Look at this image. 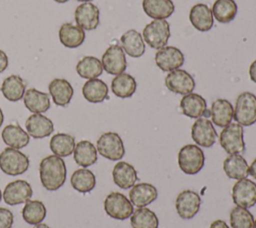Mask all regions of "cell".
I'll return each mask as SVG.
<instances>
[{"instance_id":"48","label":"cell","mask_w":256,"mask_h":228,"mask_svg":"<svg viewBox=\"0 0 256 228\" xmlns=\"http://www.w3.org/2000/svg\"><path fill=\"white\" fill-rule=\"evenodd\" d=\"M54 1L57 2V3H65V2H67L69 0H54Z\"/></svg>"},{"instance_id":"3","label":"cell","mask_w":256,"mask_h":228,"mask_svg":"<svg viewBox=\"0 0 256 228\" xmlns=\"http://www.w3.org/2000/svg\"><path fill=\"white\" fill-rule=\"evenodd\" d=\"M29 168L27 155L11 147L5 148L0 153V169L7 175L16 176L23 174Z\"/></svg>"},{"instance_id":"46","label":"cell","mask_w":256,"mask_h":228,"mask_svg":"<svg viewBox=\"0 0 256 228\" xmlns=\"http://www.w3.org/2000/svg\"><path fill=\"white\" fill-rule=\"evenodd\" d=\"M33 228H50L47 224H44V223H39V224H36Z\"/></svg>"},{"instance_id":"7","label":"cell","mask_w":256,"mask_h":228,"mask_svg":"<svg viewBox=\"0 0 256 228\" xmlns=\"http://www.w3.org/2000/svg\"><path fill=\"white\" fill-rule=\"evenodd\" d=\"M104 209L108 216L116 220H125L134 212L131 201L120 192H111L106 196Z\"/></svg>"},{"instance_id":"43","label":"cell","mask_w":256,"mask_h":228,"mask_svg":"<svg viewBox=\"0 0 256 228\" xmlns=\"http://www.w3.org/2000/svg\"><path fill=\"white\" fill-rule=\"evenodd\" d=\"M249 75L250 79L256 83V60L253 61L249 67Z\"/></svg>"},{"instance_id":"35","label":"cell","mask_w":256,"mask_h":228,"mask_svg":"<svg viewBox=\"0 0 256 228\" xmlns=\"http://www.w3.org/2000/svg\"><path fill=\"white\" fill-rule=\"evenodd\" d=\"M70 183L76 191L80 193H88L94 189L96 185V177L89 169L81 168L72 173Z\"/></svg>"},{"instance_id":"16","label":"cell","mask_w":256,"mask_h":228,"mask_svg":"<svg viewBox=\"0 0 256 228\" xmlns=\"http://www.w3.org/2000/svg\"><path fill=\"white\" fill-rule=\"evenodd\" d=\"M74 17L79 27L83 30L91 31L96 29L99 25L100 11L95 4L91 2H84L76 7Z\"/></svg>"},{"instance_id":"17","label":"cell","mask_w":256,"mask_h":228,"mask_svg":"<svg viewBox=\"0 0 256 228\" xmlns=\"http://www.w3.org/2000/svg\"><path fill=\"white\" fill-rule=\"evenodd\" d=\"M180 108L185 116L198 119L201 116L208 117L210 112L207 111L206 100L197 93H189L182 97Z\"/></svg>"},{"instance_id":"10","label":"cell","mask_w":256,"mask_h":228,"mask_svg":"<svg viewBox=\"0 0 256 228\" xmlns=\"http://www.w3.org/2000/svg\"><path fill=\"white\" fill-rule=\"evenodd\" d=\"M234 203L242 208H251L256 204V184L247 178L238 180L232 188Z\"/></svg>"},{"instance_id":"38","label":"cell","mask_w":256,"mask_h":228,"mask_svg":"<svg viewBox=\"0 0 256 228\" xmlns=\"http://www.w3.org/2000/svg\"><path fill=\"white\" fill-rule=\"evenodd\" d=\"M212 14L218 22L229 23L237 14V4L234 0H216L212 6Z\"/></svg>"},{"instance_id":"41","label":"cell","mask_w":256,"mask_h":228,"mask_svg":"<svg viewBox=\"0 0 256 228\" xmlns=\"http://www.w3.org/2000/svg\"><path fill=\"white\" fill-rule=\"evenodd\" d=\"M14 217L12 212L4 207H0V228H11Z\"/></svg>"},{"instance_id":"26","label":"cell","mask_w":256,"mask_h":228,"mask_svg":"<svg viewBox=\"0 0 256 228\" xmlns=\"http://www.w3.org/2000/svg\"><path fill=\"white\" fill-rule=\"evenodd\" d=\"M223 169L230 179L240 180L249 175L247 161L240 154H230L223 162Z\"/></svg>"},{"instance_id":"23","label":"cell","mask_w":256,"mask_h":228,"mask_svg":"<svg viewBox=\"0 0 256 228\" xmlns=\"http://www.w3.org/2000/svg\"><path fill=\"white\" fill-rule=\"evenodd\" d=\"M25 107L32 113L42 114L50 108V98L45 92L39 91L35 88H30L25 91L23 96Z\"/></svg>"},{"instance_id":"1","label":"cell","mask_w":256,"mask_h":228,"mask_svg":"<svg viewBox=\"0 0 256 228\" xmlns=\"http://www.w3.org/2000/svg\"><path fill=\"white\" fill-rule=\"evenodd\" d=\"M67 176L66 165L62 157L49 155L43 158L39 164V177L42 186L48 191L61 188Z\"/></svg>"},{"instance_id":"2","label":"cell","mask_w":256,"mask_h":228,"mask_svg":"<svg viewBox=\"0 0 256 228\" xmlns=\"http://www.w3.org/2000/svg\"><path fill=\"white\" fill-rule=\"evenodd\" d=\"M204 163V152L195 144H187L183 146L178 153V165L181 171L185 174H197L203 168Z\"/></svg>"},{"instance_id":"18","label":"cell","mask_w":256,"mask_h":228,"mask_svg":"<svg viewBox=\"0 0 256 228\" xmlns=\"http://www.w3.org/2000/svg\"><path fill=\"white\" fill-rule=\"evenodd\" d=\"M25 127L27 133L35 139L45 138L51 135L54 131L53 122L48 117L36 113H33L27 118Z\"/></svg>"},{"instance_id":"33","label":"cell","mask_w":256,"mask_h":228,"mask_svg":"<svg viewBox=\"0 0 256 228\" xmlns=\"http://www.w3.org/2000/svg\"><path fill=\"white\" fill-rule=\"evenodd\" d=\"M136 81L133 76L128 73L116 75L111 82L112 92L120 98H129L136 91Z\"/></svg>"},{"instance_id":"24","label":"cell","mask_w":256,"mask_h":228,"mask_svg":"<svg viewBox=\"0 0 256 228\" xmlns=\"http://www.w3.org/2000/svg\"><path fill=\"white\" fill-rule=\"evenodd\" d=\"M1 136L8 147L18 150L27 146L30 141V135L18 124H9L4 127Z\"/></svg>"},{"instance_id":"25","label":"cell","mask_w":256,"mask_h":228,"mask_svg":"<svg viewBox=\"0 0 256 228\" xmlns=\"http://www.w3.org/2000/svg\"><path fill=\"white\" fill-rule=\"evenodd\" d=\"M59 40L64 47L77 48L85 40V31L78 25L64 23L59 29Z\"/></svg>"},{"instance_id":"8","label":"cell","mask_w":256,"mask_h":228,"mask_svg":"<svg viewBox=\"0 0 256 228\" xmlns=\"http://www.w3.org/2000/svg\"><path fill=\"white\" fill-rule=\"evenodd\" d=\"M96 149L101 156L111 161L120 160L125 154L124 143L116 132L103 133L97 140Z\"/></svg>"},{"instance_id":"6","label":"cell","mask_w":256,"mask_h":228,"mask_svg":"<svg viewBox=\"0 0 256 228\" xmlns=\"http://www.w3.org/2000/svg\"><path fill=\"white\" fill-rule=\"evenodd\" d=\"M242 125L230 123L221 131L219 136V142L221 147L228 154H240L245 150V142L243 136Z\"/></svg>"},{"instance_id":"31","label":"cell","mask_w":256,"mask_h":228,"mask_svg":"<svg viewBox=\"0 0 256 228\" xmlns=\"http://www.w3.org/2000/svg\"><path fill=\"white\" fill-rule=\"evenodd\" d=\"M142 7L144 12L153 19H166L175 10L172 0H143Z\"/></svg>"},{"instance_id":"11","label":"cell","mask_w":256,"mask_h":228,"mask_svg":"<svg viewBox=\"0 0 256 228\" xmlns=\"http://www.w3.org/2000/svg\"><path fill=\"white\" fill-rule=\"evenodd\" d=\"M201 198L198 193L193 190H183L176 198L175 207L178 215L185 220L192 219L199 211Z\"/></svg>"},{"instance_id":"49","label":"cell","mask_w":256,"mask_h":228,"mask_svg":"<svg viewBox=\"0 0 256 228\" xmlns=\"http://www.w3.org/2000/svg\"><path fill=\"white\" fill-rule=\"evenodd\" d=\"M76 1H80V2H90L92 0H76Z\"/></svg>"},{"instance_id":"20","label":"cell","mask_w":256,"mask_h":228,"mask_svg":"<svg viewBox=\"0 0 256 228\" xmlns=\"http://www.w3.org/2000/svg\"><path fill=\"white\" fill-rule=\"evenodd\" d=\"M49 94L57 106H67L73 97V87L69 81L62 78L53 79L48 85Z\"/></svg>"},{"instance_id":"45","label":"cell","mask_w":256,"mask_h":228,"mask_svg":"<svg viewBox=\"0 0 256 228\" xmlns=\"http://www.w3.org/2000/svg\"><path fill=\"white\" fill-rule=\"evenodd\" d=\"M249 175H251L256 180V158L252 161L251 165L249 166Z\"/></svg>"},{"instance_id":"39","label":"cell","mask_w":256,"mask_h":228,"mask_svg":"<svg viewBox=\"0 0 256 228\" xmlns=\"http://www.w3.org/2000/svg\"><path fill=\"white\" fill-rule=\"evenodd\" d=\"M130 217L132 228H158V217L152 210L146 207L137 208Z\"/></svg>"},{"instance_id":"44","label":"cell","mask_w":256,"mask_h":228,"mask_svg":"<svg viewBox=\"0 0 256 228\" xmlns=\"http://www.w3.org/2000/svg\"><path fill=\"white\" fill-rule=\"evenodd\" d=\"M210 228H229V226L223 220H215L211 223Z\"/></svg>"},{"instance_id":"28","label":"cell","mask_w":256,"mask_h":228,"mask_svg":"<svg viewBox=\"0 0 256 228\" xmlns=\"http://www.w3.org/2000/svg\"><path fill=\"white\" fill-rule=\"evenodd\" d=\"M233 106L228 100L217 99L211 105L210 116L216 126L226 127L233 119Z\"/></svg>"},{"instance_id":"5","label":"cell","mask_w":256,"mask_h":228,"mask_svg":"<svg viewBox=\"0 0 256 228\" xmlns=\"http://www.w3.org/2000/svg\"><path fill=\"white\" fill-rule=\"evenodd\" d=\"M170 35V25L165 19H154L143 30L144 41L154 49L165 47Z\"/></svg>"},{"instance_id":"13","label":"cell","mask_w":256,"mask_h":228,"mask_svg":"<svg viewBox=\"0 0 256 228\" xmlns=\"http://www.w3.org/2000/svg\"><path fill=\"white\" fill-rule=\"evenodd\" d=\"M33 190L29 182L18 179L8 183L3 192V199L8 205H18L30 200Z\"/></svg>"},{"instance_id":"32","label":"cell","mask_w":256,"mask_h":228,"mask_svg":"<svg viewBox=\"0 0 256 228\" xmlns=\"http://www.w3.org/2000/svg\"><path fill=\"white\" fill-rule=\"evenodd\" d=\"M73 155L76 164L83 168L89 167L97 161V149L88 140H81L76 143Z\"/></svg>"},{"instance_id":"40","label":"cell","mask_w":256,"mask_h":228,"mask_svg":"<svg viewBox=\"0 0 256 228\" xmlns=\"http://www.w3.org/2000/svg\"><path fill=\"white\" fill-rule=\"evenodd\" d=\"M231 228H255V220L246 208L234 207L230 212Z\"/></svg>"},{"instance_id":"42","label":"cell","mask_w":256,"mask_h":228,"mask_svg":"<svg viewBox=\"0 0 256 228\" xmlns=\"http://www.w3.org/2000/svg\"><path fill=\"white\" fill-rule=\"evenodd\" d=\"M8 64L9 62H8V57L6 53L3 50H0V73L6 70V68L8 67Z\"/></svg>"},{"instance_id":"36","label":"cell","mask_w":256,"mask_h":228,"mask_svg":"<svg viewBox=\"0 0 256 228\" xmlns=\"http://www.w3.org/2000/svg\"><path fill=\"white\" fill-rule=\"evenodd\" d=\"M78 75L85 79H93L99 77L103 72L101 61L94 56H84L76 65Z\"/></svg>"},{"instance_id":"37","label":"cell","mask_w":256,"mask_h":228,"mask_svg":"<svg viewBox=\"0 0 256 228\" xmlns=\"http://www.w3.org/2000/svg\"><path fill=\"white\" fill-rule=\"evenodd\" d=\"M22 217L28 224H39L46 217V207L42 201L28 200L22 209Z\"/></svg>"},{"instance_id":"19","label":"cell","mask_w":256,"mask_h":228,"mask_svg":"<svg viewBox=\"0 0 256 228\" xmlns=\"http://www.w3.org/2000/svg\"><path fill=\"white\" fill-rule=\"evenodd\" d=\"M189 20L193 27L200 32H207L213 27L214 17L212 10L203 3L194 5L189 13Z\"/></svg>"},{"instance_id":"15","label":"cell","mask_w":256,"mask_h":228,"mask_svg":"<svg viewBox=\"0 0 256 228\" xmlns=\"http://www.w3.org/2000/svg\"><path fill=\"white\" fill-rule=\"evenodd\" d=\"M155 63L162 71L171 72L184 64V55L177 47L165 46L156 52Z\"/></svg>"},{"instance_id":"21","label":"cell","mask_w":256,"mask_h":228,"mask_svg":"<svg viewBox=\"0 0 256 228\" xmlns=\"http://www.w3.org/2000/svg\"><path fill=\"white\" fill-rule=\"evenodd\" d=\"M158 196L157 189L150 183H139L131 187L129 198L136 207H145L156 200Z\"/></svg>"},{"instance_id":"29","label":"cell","mask_w":256,"mask_h":228,"mask_svg":"<svg viewBox=\"0 0 256 228\" xmlns=\"http://www.w3.org/2000/svg\"><path fill=\"white\" fill-rule=\"evenodd\" d=\"M120 41L122 44V49L131 57H141L145 52L144 39L142 35L134 29L126 31L121 36Z\"/></svg>"},{"instance_id":"50","label":"cell","mask_w":256,"mask_h":228,"mask_svg":"<svg viewBox=\"0 0 256 228\" xmlns=\"http://www.w3.org/2000/svg\"><path fill=\"white\" fill-rule=\"evenodd\" d=\"M2 197H3V195H2V192H1V190H0V202H1V199H2Z\"/></svg>"},{"instance_id":"27","label":"cell","mask_w":256,"mask_h":228,"mask_svg":"<svg viewBox=\"0 0 256 228\" xmlns=\"http://www.w3.org/2000/svg\"><path fill=\"white\" fill-rule=\"evenodd\" d=\"M26 83L19 75H10L6 77L1 85V92L3 96L11 102L21 100L25 94Z\"/></svg>"},{"instance_id":"51","label":"cell","mask_w":256,"mask_h":228,"mask_svg":"<svg viewBox=\"0 0 256 228\" xmlns=\"http://www.w3.org/2000/svg\"><path fill=\"white\" fill-rule=\"evenodd\" d=\"M255 228H256V219H255Z\"/></svg>"},{"instance_id":"22","label":"cell","mask_w":256,"mask_h":228,"mask_svg":"<svg viewBox=\"0 0 256 228\" xmlns=\"http://www.w3.org/2000/svg\"><path fill=\"white\" fill-rule=\"evenodd\" d=\"M114 183L121 189H129L135 185L138 180L137 172L135 168L124 161H120L115 164L112 171Z\"/></svg>"},{"instance_id":"9","label":"cell","mask_w":256,"mask_h":228,"mask_svg":"<svg viewBox=\"0 0 256 228\" xmlns=\"http://www.w3.org/2000/svg\"><path fill=\"white\" fill-rule=\"evenodd\" d=\"M102 67L111 75H119L124 73L127 67V61L124 50L119 45L109 46L102 55Z\"/></svg>"},{"instance_id":"30","label":"cell","mask_w":256,"mask_h":228,"mask_svg":"<svg viewBox=\"0 0 256 228\" xmlns=\"http://www.w3.org/2000/svg\"><path fill=\"white\" fill-rule=\"evenodd\" d=\"M82 94L90 103H101L108 98V86L101 79H89L82 87Z\"/></svg>"},{"instance_id":"34","label":"cell","mask_w":256,"mask_h":228,"mask_svg":"<svg viewBox=\"0 0 256 228\" xmlns=\"http://www.w3.org/2000/svg\"><path fill=\"white\" fill-rule=\"evenodd\" d=\"M50 149L59 157L70 156L75 148V138L67 133H56L50 140Z\"/></svg>"},{"instance_id":"12","label":"cell","mask_w":256,"mask_h":228,"mask_svg":"<svg viewBox=\"0 0 256 228\" xmlns=\"http://www.w3.org/2000/svg\"><path fill=\"white\" fill-rule=\"evenodd\" d=\"M165 85L173 93L186 95L192 93L195 88L194 78L183 69H176L166 76Z\"/></svg>"},{"instance_id":"4","label":"cell","mask_w":256,"mask_h":228,"mask_svg":"<svg viewBox=\"0 0 256 228\" xmlns=\"http://www.w3.org/2000/svg\"><path fill=\"white\" fill-rule=\"evenodd\" d=\"M233 118L242 126H250L256 122V96L253 93L243 92L237 97Z\"/></svg>"},{"instance_id":"14","label":"cell","mask_w":256,"mask_h":228,"mask_svg":"<svg viewBox=\"0 0 256 228\" xmlns=\"http://www.w3.org/2000/svg\"><path fill=\"white\" fill-rule=\"evenodd\" d=\"M191 136L193 141L202 147H211L217 138V132L212 124V122L204 118H198L191 128Z\"/></svg>"},{"instance_id":"47","label":"cell","mask_w":256,"mask_h":228,"mask_svg":"<svg viewBox=\"0 0 256 228\" xmlns=\"http://www.w3.org/2000/svg\"><path fill=\"white\" fill-rule=\"evenodd\" d=\"M3 121H4V115H3V112H2V110H1V108H0V127H1L2 124H3Z\"/></svg>"}]
</instances>
